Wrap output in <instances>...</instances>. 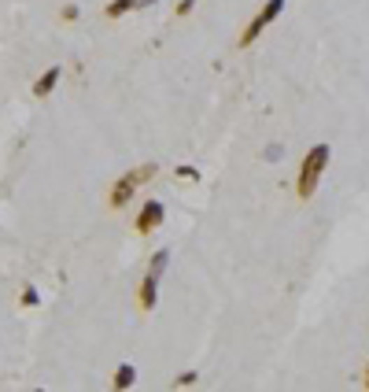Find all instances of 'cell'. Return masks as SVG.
<instances>
[{
    "instance_id": "5bb4252c",
    "label": "cell",
    "mask_w": 369,
    "mask_h": 392,
    "mask_svg": "<svg viewBox=\"0 0 369 392\" xmlns=\"http://www.w3.org/2000/svg\"><path fill=\"white\" fill-rule=\"evenodd\" d=\"M362 385L369 388V363H366V374H362Z\"/></svg>"
},
{
    "instance_id": "8992f818",
    "label": "cell",
    "mask_w": 369,
    "mask_h": 392,
    "mask_svg": "<svg viewBox=\"0 0 369 392\" xmlns=\"http://www.w3.org/2000/svg\"><path fill=\"white\" fill-rule=\"evenodd\" d=\"M59 78H63V71H59V67H48V71L34 82V97H48L52 89L59 85Z\"/></svg>"
},
{
    "instance_id": "30bf717a",
    "label": "cell",
    "mask_w": 369,
    "mask_h": 392,
    "mask_svg": "<svg viewBox=\"0 0 369 392\" xmlns=\"http://www.w3.org/2000/svg\"><path fill=\"white\" fill-rule=\"evenodd\" d=\"M37 300H41V296H37V289H22V296H19V304H22V307H34V304H37Z\"/></svg>"
},
{
    "instance_id": "52a82bcc",
    "label": "cell",
    "mask_w": 369,
    "mask_h": 392,
    "mask_svg": "<svg viewBox=\"0 0 369 392\" xmlns=\"http://www.w3.org/2000/svg\"><path fill=\"white\" fill-rule=\"evenodd\" d=\"M144 0H111L108 4V19H118V15H126V11H133V8H140Z\"/></svg>"
},
{
    "instance_id": "8fae6325",
    "label": "cell",
    "mask_w": 369,
    "mask_h": 392,
    "mask_svg": "<svg viewBox=\"0 0 369 392\" xmlns=\"http://www.w3.org/2000/svg\"><path fill=\"white\" fill-rule=\"evenodd\" d=\"M59 15H63V22H74V19H78V4H67Z\"/></svg>"
},
{
    "instance_id": "7a4b0ae2",
    "label": "cell",
    "mask_w": 369,
    "mask_h": 392,
    "mask_svg": "<svg viewBox=\"0 0 369 392\" xmlns=\"http://www.w3.org/2000/svg\"><path fill=\"white\" fill-rule=\"evenodd\" d=\"M152 178H155V167H152V163L137 167L133 174H122V178H118L115 186H111V196H108L111 207H126L129 200H133V192L144 186V181H152Z\"/></svg>"
},
{
    "instance_id": "9c48e42d",
    "label": "cell",
    "mask_w": 369,
    "mask_h": 392,
    "mask_svg": "<svg viewBox=\"0 0 369 392\" xmlns=\"http://www.w3.org/2000/svg\"><path fill=\"white\" fill-rule=\"evenodd\" d=\"M166 263H170V252H155L148 270H152V274H163V270H166Z\"/></svg>"
},
{
    "instance_id": "5b68a950",
    "label": "cell",
    "mask_w": 369,
    "mask_h": 392,
    "mask_svg": "<svg viewBox=\"0 0 369 392\" xmlns=\"http://www.w3.org/2000/svg\"><path fill=\"white\" fill-rule=\"evenodd\" d=\"M137 304H140V311H152L155 304H159V274H152V270H148V278L140 281Z\"/></svg>"
},
{
    "instance_id": "6da1fadb",
    "label": "cell",
    "mask_w": 369,
    "mask_h": 392,
    "mask_svg": "<svg viewBox=\"0 0 369 392\" xmlns=\"http://www.w3.org/2000/svg\"><path fill=\"white\" fill-rule=\"evenodd\" d=\"M328 145H314L307 155H303V163H299V178H296V196L299 200H310L314 189H318V181L325 174V167H328Z\"/></svg>"
},
{
    "instance_id": "3957f363",
    "label": "cell",
    "mask_w": 369,
    "mask_h": 392,
    "mask_svg": "<svg viewBox=\"0 0 369 392\" xmlns=\"http://www.w3.org/2000/svg\"><path fill=\"white\" fill-rule=\"evenodd\" d=\"M284 11V0H266V4H262L259 11H255V19L244 26V34H240V41H236V48H247V45H255L259 41V34L266 30V26L277 19Z\"/></svg>"
},
{
    "instance_id": "277c9868",
    "label": "cell",
    "mask_w": 369,
    "mask_h": 392,
    "mask_svg": "<svg viewBox=\"0 0 369 392\" xmlns=\"http://www.w3.org/2000/svg\"><path fill=\"white\" fill-rule=\"evenodd\" d=\"M163 218H166V207H163V200H148L137 211V233H152V230H159L163 226Z\"/></svg>"
},
{
    "instance_id": "ba28073f",
    "label": "cell",
    "mask_w": 369,
    "mask_h": 392,
    "mask_svg": "<svg viewBox=\"0 0 369 392\" xmlns=\"http://www.w3.org/2000/svg\"><path fill=\"white\" fill-rule=\"evenodd\" d=\"M133 382H137V370L133 367H118L115 370V388H129Z\"/></svg>"
},
{
    "instance_id": "7c38bea8",
    "label": "cell",
    "mask_w": 369,
    "mask_h": 392,
    "mask_svg": "<svg viewBox=\"0 0 369 392\" xmlns=\"http://www.w3.org/2000/svg\"><path fill=\"white\" fill-rule=\"evenodd\" d=\"M178 174H181V178H189V181L200 178V171H196V167H178Z\"/></svg>"
},
{
    "instance_id": "4fadbf2b",
    "label": "cell",
    "mask_w": 369,
    "mask_h": 392,
    "mask_svg": "<svg viewBox=\"0 0 369 392\" xmlns=\"http://www.w3.org/2000/svg\"><path fill=\"white\" fill-rule=\"evenodd\" d=\"M174 385H196V374H192V370H189V374H181Z\"/></svg>"
}]
</instances>
